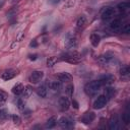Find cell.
<instances>
[{
	"label": "cell",
	"mask_w": 130,
	"mask_h": 130,
	"mask_svg": "<svg viewBox=\"0 0 130 130\" xmlns=\"http://www.w3.org/2000/svg\"><path fill=\"white\" fill-rule=\"evenodd\" d=\"M98 63L100 65L104 66V67L110 66V65H113V64L117 63V58H116V56L113 53L108 52V53L103 54V55L98 57Z\"/></svg>",
	"instance_id": "1"
},
{
	"label": "cell",
	"mask_w": 130,
	"mask_h": 130,
	"mask_svg": "<svg viewBox=\"0 0 130 130\" xmlns=\"http://www.w3.org/2000/svg\"><path fill=\"white\" fill-rule=\"evenodd\" d=\"M101 87H102V84L99 80H92V81H89L85 84L84 91L87 95L93 96L101 90Z\"/></svg>",
	"instance_id": "2"
},
{
	"label": "cell",
	"mask_w": 130,
	"mask_h": 130,
	"mask_svg": "<svg viewBox=\"0 0 130 130\" xmlns=\"http://www.w3.org/2000/svg\"><path fill=\"white\" fill-rule=\"evenodd\" d=\"M61 60L63 61H66L68 63H71V64H75V63H78L80 62L81 60V55L76 52V51H71V52H67L65 54H62L61 57H60Z\"/></svg>",
	"instance_id": "3"
},
{
	"label": "cell",
	"mask_w": 130,
	"mask_h": 130,
	"mask_svg": "<svg viewBox=\"0 0 130 130\" xmlns=\"http://www.w3.org/2000/svg\"><path fill=\"white\" fill-rule=\"evenodd\" d=\"M64 45H65V48L67 50L73 51L77 47V39H76V37L71 35L70 32L67 34L65 39H64Z\"/></svg>",
	"instance_id": "4"
},
{
	"label": "cell",
	"mask_w": 130,
	"mask_h": 130,
	"mask_svg": "<svg viewBox=\"0 0 130 130\" xmlns=\"http://www.w3.org/2000/svg\"><path fill=\"white\" fill-rule=\"evenodd\" d=\"M58 124L63 129H71L75 125L74 121L71 120V119H69V118H67V117H61L59 119V121H58Z\"/></svg>",
	"instance_id": "5"
},
{
	"label": "cell",
	"mask_w": 130,
	"mask_h": 130,
	"mask_svg": "<svg viewBox=\"0 0 130 130\" xmlns=\"http://www.w3.org/2000/svg\"><path fill=\"white\" fill-rule=\"evenodd\" d=\"M44 77V72L43 71H40V70H35L30 73L29 77H28V80L31 82V83H39Z\"/></svg>",
	"instance_id": "6"
},
{
	"label": "cell",
	"mask_w": 130,
	"mask_h": 130,
	"mask_svg": "<svg viewBox=\"0 0 130 130\" xmlns=\"http://www.w3.org/2000/svg\"><path fill=\"white\" fill-rule=\"evenodd\" d=\"M115 15V9L113 7H107L102 11L101 17L103 20H110L111 18H113Z\"/></svg>",
	"instance_id": "7"
},
{
	"label": "cell",
	"mask_w": 130,
	"mask_h": 130,
	"mask_svg": "<svg viewBox=\"0 0 130 130\" xmlns=\"http://www.w3.org/2000/svg\"><path fill=\"white\" fill-rule=\"evenodd\" d=\"M107 102H108V99L105 96V95H99L95 101L93 102V108L96 109V110H100V109H103L106 105H107Z\"/></svg>",
	"instance_id": "8"
},
{
	"label": "cell",
	"mask_w": 130,
	"mask_h": 130,
	"mask_svg": "<svg viewBox=\"0 0 130 130\" xmlns=\"http://www.w3.org/2000/svg\"><path fill=\"white\" fill-rule=\"evenodd\" d=\"M58 105H59L60 110L62 112H65V111H68V109L70 108V101L67 96H61L59 98Z\"/></svg>",
	"instance_id": "9"
},
{
	"label": "cell",
	"mask_w": 130,
	"mask_h": 130,
	"mask_svg": "<svg viewBox=\"0 0 130 130\" xmlns=\"http://www.w3.org/2000/svg\"><path fill=\"white\" fill-rule=\"evenodd\" d=\"M18 74V71L15 69H6L2 74H1V78L3 80H10L12 78H14L16 75Z\"/></svg>",
	"instance_id": "10"
},
{
	"label": "cell",
	"mask_w": 130,
	"mask_h": 130,
	"mask_svg": "<svg viewBox=\"0 0 130 130\" xmlns=\"http://www.w3.org/2000/svg\"><path fill=\"white\" fill-rule=\"evenodd\" d=\"M109 128L111 130H118L120 129V121L117 115H112L109 120Z\"/></svg>",
	"instance_id": "11"
},
{
	"label": "cell",
	"mask_w": 130,
	"mask_h": 130,
	"mask_svg": "<svg viewBox=\"0 0 130 130\" xmlns=\"http://www.w3.org/2000/svg\"><path fill=\"white\" fill-rule=\"evenodd\" d=\"M94 119H95V114L93 112H86L81 117V122L85 125H88V124L92 123Z\"/></svg>",
	"instance_id": "12"
},
{
	"label": "cell",
	"mask_w": 130,
	"mask_h": 130,
	"mask_svg": "<svg viewBox=\"0 0 130 130\" xmlns=\"http://www.w3.org/2000/svg\"><path fill=\"white\" fill-rule=\"evenodd\" d=\"M114 80H115V77L112 74H105L99 78V81L101 82L102 85H109V84L113 83Z\"/></svg>",
	"instance_id": "13"
},
{
	"label": "cell",
	"mask_w": 130,
	"mask_h": 130,
	"mask_svg": "<svg viewBox=\"0 0 130 130\" xmlns=\"http://www.w3.org/2000/svg\"><path fill=\"white\" fill-rule=\"evenodd\" d=\"M121 27H122V21L120 18H116L110 23V29L114 32H120Z\"/></svg>",
	"instance_id": "14"
},
{
	"label": "cell",
	"mask_w": 130,
	"mask_h": 130,
	"mask_svg": "<svg viewBox=\"0 0 130 130\" xmlns=\"http://www.w3.org/2000/svg\"><path fill=\"white\" fill-rule=\"evenodd\" d=\"M86 25V17L84 15H81L78 17L77 21H76V29L77 30H82Z\"/></svg>",
	"instance_id": "15"
},
{
	"label": "cell",
	"mask_w": 130,
	"mask_h": 130,
	"mask_svg": "<svg viewBox=\"0 0 130 130\" xmlns=\"http://www.w3.org/2000/svg\"><path fill=\"white\" fill-rule=\"evenodd\" d=\"M58 79L61 82H69V81H71L72 76L68 72H61L58 74Z\"/></svg>",
	"instance_id": "16"
},
{
	"label": "cell",
	"mask_w": 130,
	"mask_h": 130,
	"mask_svg": "<svg viewBox=\"0 0 130 130\" xmlns=\"http://www.w3.org/2000/svg\"><path fill=\"white\" fill-rule=\"evenodd\" d=\"M49 87L54 92H59L61 90V81H51L49 83Z\"/></svg>",
	"instance_id": "17"
},
{
	"label": "cell",
	"mask_w": 130,
	"mask_h": 130,
	"mask_svg": "<svg viewBox=\"0 0 130 130\" xmlns=\"http://www.w3.org/2000/svg\"><path fill=\"white\" fill-rule=\"evenodd\" d=\"M37 93L41 98H46L47 94H48V88H47V86L45 84H42L41 86H39L37 88Z\"/></svg>",
	"instance_id": "18"
},
{
	"label": "cell",
	"mask_w": 130,
	"mask_h": 130,
	"mask_svg": "<svg viewBox=\"0 0 130 130\" xmlns=\"http://www.w3.org/2000/svg\"><path fill=\"white\" fill-rule=\"evenodd\" d=\"M56 124H57V118H56L55 116H53V117H51V118H49V119L47 120L45 127H46L47 129H52V128H54V127L56 126Z\"/></svg>",
	"instance_id": "19"
},
{
	"label": "cell",
	"mask_w": 130,
	"mask_h": 130,
	"mask_svg": "<svg viewBox=\"0 0 130 130\" xmlns=\"http://www.w3.org/2000/svg\"><path fill=\"white\" fill-rule=\"evenodd\" d=\"M23 88H24V86H23L21 83H16V84L12 87V93L15 94V95H19V94L22 93Z\"/></svg>",
	"instance_id": "20"
},
{
	"label": "cell",
	"mask_w": 130,
	"mask_h": 130,
	"mask_svg": "<svg viewBox=\"0 0 130 130\" xmlns=\"http://www.w3.org/2000/svg\"><path fill=\"white\" fill-rule=\"evenodd\" d=\"M104 93H105L104 95H105L107 99H112V98H114V95L116 94V89H115V88H113V87L108 86V87H106V88H105Z\"/></svg>",
	"instance_id": "21"
},
{
	"label": "cell",
	"mask_w": 130,
	"mask_h": 130,
	"mask_svg": "<svg viewBox=\"0 0 130 130\" xmlns=\"http://www.w3.org/2000/svg\"><path fill=\"white\" fill-rule=\"evenodd\" d=\"M117 8L119 11H122V12H125L127 11L129 8H130V4L128 1H123V2H120L118 5H117Z\"/></svg>",
	"instance_id": "22"
},
{
	"label": "cell",
	"mask_w": 130,
	"mask_h": 130,
	"mask_svg": "<svg viewBox=\"0 0 130 130\" xmlns=\"http://www.w3.org/2000/svg\"><path fill=\"white\" fill-rule=\"evenodd\" d=\"M101 42V37L98 34H91L90 35V43L93 47H98Z\"/></svg>",
	"instance_id": "23"
},
{
	"label": "cell",
	"mask_w": 130,
	"mask_h": 130,
	"mask_svg": "<svg viewBox=\"0 0 130 130\" xmlns=\"http://www.w3.org/2000/svg\"><path fill=\"white\" fill-rule=\"evenodd\" d=\"M119 72H120V75H121V76L127 77V76L129 75V73H130V69H129V66H128V65H124V66H122V67L120 68Z\"/></svg>",
	"instance_id": "24"
},
{
	"label": "cell",
	"mask_w": 130,
	"mask_h": 130,
	"mask_svg": "<svg viewBox=\"0 0 130 130\" xmlns=\"http://www.w3.org/2000/svg\"><path fill=\"white\" fill-rule=\"evenodd\" d=\"M32 93V87L31 86H29V85H27V86H25L24 88H23V91H22V95H23V98L24 99H27V98H29V95Z\"/></svg>",
	"instance_id": "25"
},
{
	"label": "cell",
	"mask_w": 130,
	"mask_h": 130,
	"mask_svg": "<svg viewBox=\"0 0 130 130\" xmlns=\"http://www.w3.org/2000/svg\"><path fill=\"white\" fill-rule=\"evenodd\" d=\"M7 99H8V94H7V92L0 88V105L4 104V103L7 101Z\"/></svg>",
	"instance_id": "26"
},
{
	"label": "cell",
	"mask_w": 130,
	"mask_h": 130,
	"mask_svg": "<svg viewBox=\"0 0 130 130\" xmlns=\"http://www.w3.org/2000/svg\"><path fill=\"white\" fill-rule=\"evenodd\" d=\"M122 121L124 122V124H129L130 123V114H129V112H125L123 115H122Z\"/></svg>",
	"instance_id": "27"
},
{
	"label": "cell",
	"mask_w": 130,
	"mask_h": 130,
	"mask_svg": "<svg viewBox=\"0 0 130 130\" xmlns=\"http://www.w3.org/2000/svg\"><path fill=\"white\" fill-rule=\"evenodd\" d=\"M73 90H74V86H73L72 84H68V85L66 86V88H65V92H66L67 95H69V96H71V95L73 94Z\"/></svg>",
	"instance_id": "28"
},
{
	"label": "cell",
	"mask_w": 130,
	"mask_h": 130,
	"mask_svg": "<svg viewBox=\"0 0 130 130\" xmlns=\"http://www.w3.org/2000/svg\"><path fill=\"white\" fill-rule=\"evenodd\" d=\"M121 31H122L123 34H129V32H130V24H129V23H124V24H122Z\"/></svg>",
	"instance_id": "29"
},
{
	"label": "cell",
	"mask_w": 130,
	"mask_h": 130,
	"mask_svg": "<svg viewBox=\"0 0 130 130\" xmlns=\"http://www.w3.org/2000/svg\"><path fill=\"white\" fill-rule=\"evenodd\" d=\"M16 106H17V108L19 109V110H23V109H25V105H24V101L22 100V99H18L17 101H16Z\"/></svg>",
	"instance_id": "30"
},
{
	"label": "cell",
	"mask_w": 130,
	"mask_h": 130,
	"mask_svg": "<svg viewBox=\"0 0 130 130\" xmlns=\"http://www.w3.org/2000/svg\"><path fill=\"white\" fill-rule=\"evenodd\" d=\"M7 117H8V113H7V111L4 110V109H1V110H0V121H4V120H6Z\"/></svg>",
	"instance_id": "31"
},
{
	"label": "cell",
	"mask_w": 130,
	"mask_h": 130,
	"mask_svg": "<svg viewBox=\"0 0 130 130\" xmlns=\"http://www.w3.org/2000/svg\"><path fill=\"white\" fill-rule=\"evenodd\" d=\"M56 62H57V59H56L55 57H50V58L47 60V66H48V67H53Z\"/></svg>",
	"instance_id": "32"
},
{
	"label": "cell",
	"mask_w": 130,
	"mask_h": 130,
	"mask_svg": "<svg viewBox=\"0 0 130 130\" xmlns=\"http://www.w3.org/2000/svg\"><path fill=\"white\" fill-rule=\"evenodd\" d=\"M15 14H16V10H15V9H12V10H10L9 12H7V17H8V18L14 17Z\"/></svg>",
	"instance_id": "33"
},
{
	"label": "cell",
	"mask_w": 130,
	"mask_h": 130,
	"mask_svg": "<svg viewBox=\"0 0 130 130\" xmlns=\"http://www.w3.org/2000/svg\"><path fill=\"white\" fill-rule=\"evenodd\" d=\"M12 120H13V122L15 124H19L20 123V118L17 115H12Z\"/></svg>",
	"instance_id": "34"
},
{
	"label": "cell",
	"mask_w": 130,
	"mask_h": 130,
	"mask_svg": "<svg viewBox=\"0 0 130 130\" xmlns=\"http://www.w3.org/2000/svg\"><path fill=\"white\" fill-rule=\"evenodd\" d=\"M29 47H31V48H36V47H38V43H37V41H36V40H32V41L29 43Z\"/></svg>",
	"instance_id": "35"
},
{
	"label": "cell",
	"mask_w": 130,
	"mask_h": 130,
	"mask_svg": "<svg viewBox=\"0 0 130 130\" xmlns=\"http://www.w3.org/2000/svg\"><path fill=\"white\" fill-rule=\"evenodd\" d=\"M28 58H29L30 60L35 61V60H37V58H38V55H37V54H34V55H28Z\"/></svg>",
	"instance_id": "36"
},
{
	"label": "cell",
	"mask_w": 130,
	"mask_h": 130,
	"mask_svg": "<svg viewBox=\"0 0 130 130\" xmlns=\"http://www.w3.org/2000/svg\"><path fill=\"white\" fill-rule=\"evenodd\" d=\"M72 105H73V107H74L75 109H78V103H77L75 100L72 101Z\"/></svg>",
	"instance_id": "37"
},
{
	"label": "cell",
	"mask_w": 130,
	"mask_h": 130,
	"mask_svg": "<svg viewBox=\"0 0 130 130\" xmlns=\"http://www.w3.org/2000/svg\"><path fill=\"white\" fill-rule=\"evenodd\" d=\"M50 2H51V3H53V4H55V3H58V2H59V0H51Z\"/></svg>",
	"instance_id": "38"
},
{
	"label": "cell",
	"mask_w": 130,
	"mask_h": 130,
	"mask_svg": "<svg viewBox=\"0 0 130 130\" xmlns=\"http://www.w3.org/2000/svg\"><path fill=\"white\" fill-rule=\"evenodd\" d=\"M18 1H19V0H11L12 3H16V2H18Z\"/></svg>",
	"instance_id": "39"
}]
</instances>
